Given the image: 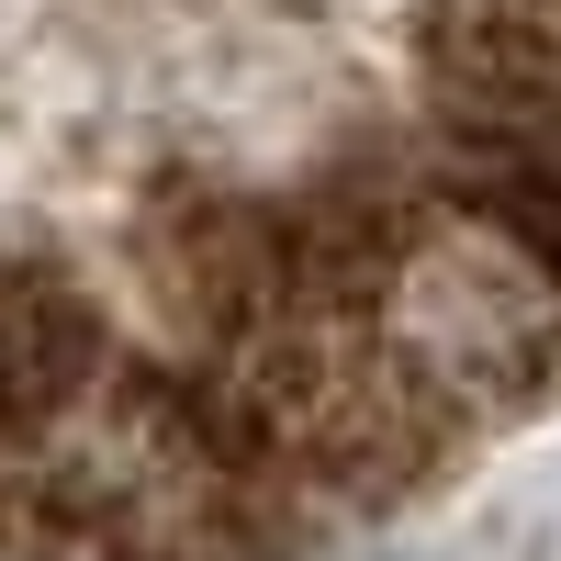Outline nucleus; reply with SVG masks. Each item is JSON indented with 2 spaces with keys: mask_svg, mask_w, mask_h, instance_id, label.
Returning <instances> with one entry per match:
<instances>
[{
  "mask_svg": "<svg viewBox=\"0 0 561 561\" xmlns=\"http://www.w3.org/2000/svg\"><path fill=\"white\" fill-rule=\"evenodd\" d=\"M561 203V0H0V259L404 270V214ZM415 293V270H404Z\"/></svg>",
  "mask_w": 561,
  "mask_h": 561,
  "instance_id": "1",
  "label": "nucleus"
}]
</instances>
